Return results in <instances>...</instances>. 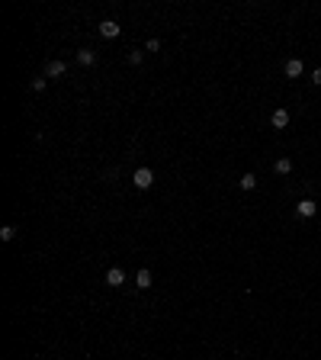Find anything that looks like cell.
Here are the masks:
<instances>
[{
  "label": "cell",
  "instance_id": "12",
  "mask_svg": "<svg viewBox=\"0 0 321 360\" xmlns=\"http://www.w3.org/2000/svg\"><path fill=\"white\" fill-rule=\"evenodd\" d=\"M16 235H20V229H16V225H3V229H0V238H3V241H13Z\"/></svg>",
  "mask_w": 321,
  "mask_h": 360
},
{
  "label": "cell",
  "instance_id": "4",
  "mask_svg": "<svg viewBox=\"0 0 321 360\" xmlns=\"http://www.w3.org/2000/svg\"><path fill=\"white\" fill-rule=\"evenodd\" d=\"M125 283V270L122 267H109L106 270V286H122Z\"/></svg>",
  "mask_w": 321,
  "mask_h": 360
},
{
  "label": "cell",
  "instance_id": "13",
  "mask_svg": "<svg viewBox=\"0 0 321 360\" xmlns=\"http://www.w3.org/2000/svg\"><path fill=\"white\" fill-rule=\"evenodd\" d=\"M45 81H48V77H32V90H36V93H42V90H45Z\"/></svg>",
  "mask_w": 321,
  "mask_h": 360
},
{
  "label": "cell",
  "instance_id": "5",
  "mask_svg": "<svg viewBox=\"0 0 321 360\" xmlns=\"http://www.w3.org/2000/svg\"><path fill=\"white\" fill-rule=\"evenodd\" d=\"M77 64L93 68V64H97V52H93V48H80V52H77Z\"/></svg>",
  "mask_w": 321,
  "mask_h": 360
},
{
  "label": "cell",
  "instance_id": "9",
  "mask_svg": "<svg viewBox=\"0 0 321 360\" xmlns=\"http://www.w3.org/2000/svg\"><path fill=\"white\" fill-rule=\"evenodd\" d=\"M289 170H292V161H289V158H276V164H273V174L286 177Z\"/></svg>",
  "mask_w": 321,
  "mask_h": 360
},
{
  "label": "cell",
  "instance_id": "8",
  "mask_svg": "<svg viewBox=\"0 0 321 360\" xmlns=\"http://www.w3.org/2000/svg\"><path fill=\"white\" fill-rule=\"evenodd\" d=\"M135 286H138V290H148V286H151V270H148V267H141L135 274Z\"/></svg>",
  "mask_w": 321,
  "mask_h": 360
},
{
  "label": "cell",
  "instance_id": "7",
  "mask_svg": "<svg viewBox=\"0 0 321 360\" xmlns=\"http://www.w3.org/2000/svg\"><path fill=\"white\" fill-rule=\"evenodd\" d=\"M64 71H68V64H64V62H48L45 64V77H61Z\"/></svg>",
  "mask_w": 321,
  "mask_h": 360
},
{
  "label": "cell",
  "instance_id": "6",
  "mask_svg": "<svg viewBox=\"0 0 321 360\" xmlns=\"http://www.w3.org/2000/svg\"><path fill=\"white\" fill-rule=\"evenodd\" d=\"M270 123H273V129H286V126H289V113H286V109H273Z\"/></svg>",
  "mask_w": 321,
  "mask_h": 360
},
{
  "label": "cell",
  "instance_id": "11",
  "mask_svg": "<svg viewBox=\"0 0 321 360\" xmlns=\"http://www.w3.org/2000/svg\"><path fill=\"white\" fill-rule=\"evenodd\" d=\"M238 187H241V190H247V193H251L254 187H257V177H254V174H241V180H238Z\"/></svg>",
  "mask_w": 321,
  "mask_h": 360
},
{
  "label": "cell",
  "instance_id": "3",
  "mask_svg": "<svg viewBox=\"0 0 321 360\" xmlns=\"http://www.w3.org/2000/svg\"><path fill=\"white\" fill-rule=\"evenodd\" d=\"M119 32H122V26L116 23V20H103V23H100V36L103 39H116Z\"/></svg>",
  "mask_w": 321,
  "mask_h": 360
},
{
  "label": "cell",
  "instance_id": "10",
  "mask_svg": "<svg viewBox=\"0 0 321 360\" xmlns=\"http://www.w3.org/2000/svg\"><path fill=\"white\" fill-rule=\"evenodd\" d=\"M283 71H286V77H299V74H302V62H299V58H289Z\"/></svg>",
  "mask_w": 321,
  "mask_h": 360
},
{
  "label": "cell",
  "instance_id": "1",
  "mask_svg": "<svg viewBox=\"0 0 321 360\" xmlns=\"http://www.w3.org/2000/svg\"><path fill=\"white\" fill-rule=\"evenodd\" d=\"M132 184H135L138 190H148V187L154 184V170L151 168H138L135 174H132Z\"/></svg>",
  "mask_w": 321,
  "mask_h": 360
},
{
  "label": "cell",
  "instance_id": "16",
  "mask_svg": "<svg viewBox=\"0 0 321 360\" xmlns=\"http://www.w3.org/2000/svg\"><path fill=\"white\" fill-rule=\"evenodd\" d=\"M312 84H318V87H321V68H315V71H312Z\"/></svg>",
  "mask_w": 321,
  "mask_h": 360
},
{
  "label": "cell",
  "instance_id": "15",
  "mask_svg": "<svg viewBox=\"0 0 321 360\" xmlns=\"http://www.w3.org/2000/svg\"><path fill=\"white\" fill-rule=\"evenodd\" d=\"M141 58H145V52H129V64H141Z\"/></svg>",
  "mask_w": 321,
  "mask_h": 360
},
{
  "label": "cell",
  "instance_id": "14",
  "mask_svg": "<svg viewBox=\"0 0 321 360\" xmlns=\"http://www.w3.org/2000/svg\"><path fill=\"white\" fill-rule=\"evenodd\" d=\"M145 52L151 55V52H160V39H148L145 42Z\"/></svg>",
  "mask_w": 321,
  "mask_h": 360
},
{
  "label": "cell",
  "instance_id": "2",
  "mask_svg": "<svg viewBox=\"0 0 321 360\" xmlns=\"http://www.w3.org/2000/svg\"><path fill=\"white\" fill-rule=\"evenodd\" d=\"M315 212H318V203H315V199H299V203H296V215H299V219H312Z\"/></svg>",
  "mask_w": 321,
  "mask_h": 360
}]
</instances>
